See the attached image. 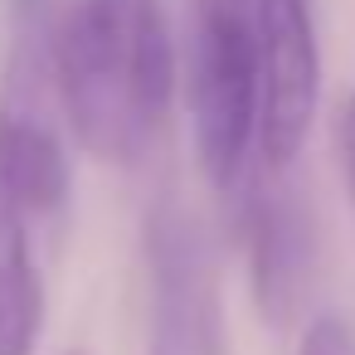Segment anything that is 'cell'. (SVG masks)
Instances as JSON below:
<instances>
[{
  "label": "cell",
  "mask_w": 355,
  "mask_h": 355,
  "mask_svg": "<svg viewBox=\"0 0 355 355\" xmlns=\"http://www.w3.org/2000/svg\"><path fill=\"white\" fill-rule=\"evenodd\" d=\"M146 355H219V268L205 224L166 195L146 214Z\"/></svg>",
  "instance_id": "3"
},
{
  "label": "cell",
  "mask_w": 355,
  "mask_h": 355,
  "mask_svg": "<svg viewBox=\"0 0 355 355\" xmlns=\"http://www.w3.org/2000/svg\"><path fill=\"white\" fill-rule=\"evenodd\" d=\"M258 30V156L268 175H287L321 103V44L311 0H253Z\"/></svg>",
  "instance_id": "4"
},
{
  "label": "cell",
  "mask_w": 355,
  "mask_h": 355,
  "mask_svg": "<svg viewBox=\"0 0 355 355\" xmlns=\"http://www.w3.org/2000/svg\"><path fill=\"white\" fill-rule=\"evenodd\" d=\"M243 243H248V292L268 326H292L311 287L316 229L311 209L282 175H268L243 200Z\"/></svg>",
  "instance_id": "5"
},
{
  "label": "cell",
  "mask_w": 355,
  "mask_h": 355,
  "mask_svg": "<svg viewBox=\"0 0 355 355\" xmlns=\"http://www.w3.org/2000/svg\"><path fill=\"white\" fill-rule=\"evenodd\" d=\"M44 214L0 175V355H35L44 336V277L35 229Z\"/></svg>",
  "instance_id": "6"
},
{
  "label": "cell",
  "mask_w": 355,
  "mask_h": 355,
  "mask_svg": "<svg viewBox=\"0 0 355 355\" xmlns=\"http://www.w3.org/2000/svg\"><path fill=\"white\" fill-rule=\"evenodd\" d=\"M69 355H88V350H69Z\"/></svg>",
  "instance_id": "8"
},
{
  "label": "cell",
  "mask_w": 355,
  "mask_h": 355,
  "mask_svg": "<svg viewBox=\"0 0 355 355\" xmlns=\"http://www.w3.org/2000/svg\"><path fill=\"white\" fill-rule=\"evenodd\" d=\"M336 151H340V171H345V185H350V200H355V93L340 103V117H336Z\"/></svg>",
  "instance_id": "7"
},
{
  "label": "cell",
  "mask_w": 355,
  "mask_h": 355,
  "mask_svg": "<svg viewBox=\"0 0 355 355\" xmlns=\"http://www.w3.org/2000/svg\"><path fill=\"white\" fill-rule=\"evenodd\" d=\"M190 127L214 190H239L258 151V30L253 0H195L190 15Z\"/></svg>",
  "instance_id": "2"
},
{
  "label": "cell",
  "mask_w": 355,
  "mask_h": 355,
  "mask_svg": "<svg viewBox=\"0 0 355 355\" xmlns=\"http://www.w3.org/2000/svg\"><path fill=\"white\" fill-rule=\"evenodd\" d=\"M49 78L78 146L137 166L175 98V40L161 0H73L49 35Z\"/></svg>",
  "instance_id": "1"
}]
</instances>
